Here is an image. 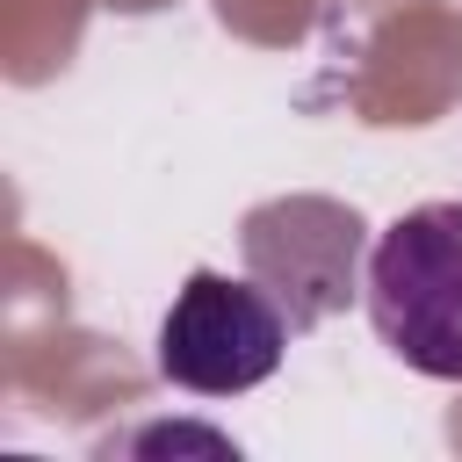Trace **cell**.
I'll list each match as a JSON object with an SVG mask.
<instances>
[{"label":"cell","mask_w":462,"mask_h":462,"mask_svg":"<svg viewBox=\"0 0 462 462\" xmlns=\"http://www.w3.org/2000/svg\"><path fill=\"white\" fill-rule=\"evenodd\" d=\"M289 332H296L289 310L253 274L231 282L217 267H195L159 325V375L195 397H238L282 368Z\"/></svg>","instance_id":"cell-2"},{"label":"cell","mask_w":462,"mask_h":462,"mask_svg":"<svg viewBox=\"0 0 462 462\" xmlns=\"http://www.w3.org/2000/svg\"><path fill=\"white\" fill-rule=\"evenodd\" d=\"M238 253H245V274L289 310V325L310 332L354 303L368 224H361V209H346L332 195H274V202L245 209Z\"/></svg>","instance_id":"cell-3"},{"label":"cell","mask_w":462,"mask_h":462,"mask_svg":"<svg viewBox=\"0 0 462 462\" xmlns=\"http://www.w3.org/2000/svg\"><path fill=\"white\" fill-rule=\"evenodd\" d=\"M361 303L375 339L404 368L433 383H462V202L404 209L368 245Z\"/></svg>","instance_id":"cell-1"}]
</instances>
